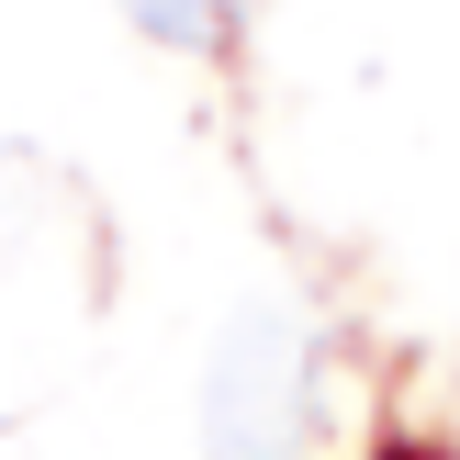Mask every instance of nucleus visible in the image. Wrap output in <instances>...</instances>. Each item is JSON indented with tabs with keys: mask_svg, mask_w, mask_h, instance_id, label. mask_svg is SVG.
I'll return each mask as SVG.
<instances>
[{
	"mask_svg": "<svg viewBox=\"0 0 460 460\" xmlns=\"http://www.w3.org/2000/svg\"><path fill=\"white\" fill-rule=\"evenodd\" d=\"M304 438V326L281 304L236 314L202 371V449L214 460H292Z\"/></svg>",
	"mask_w": 460,
	"mask_h": 460,
	"instance_id": "1",
	"label": "nucleus"
},
{
	"mask_svg": "<svg viewBox=\"0 0 460 460\" xmlns=\"http://www.w3.org/2000/svg\"><path fill=\"white\" fill-rule=\"evenodd\" d=\"M124 22L157 34V45H214L225 22H236V0H124Z\"/></svg>",
	"mask_w": 460,
	"mask_h": 460,
	"instance_id": "2",
	"label": "nucleus"
}]
</instances>
